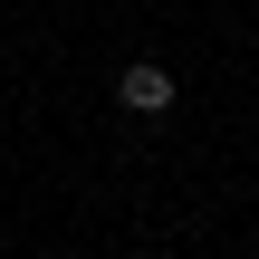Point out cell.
<instances>
[{
    "mask_svg": "<svg viewBox=\"0 0 259 259\" xmlns=\"http://www.w3.org/2000/svg\"><path fill=\"white\" fill-rule=\"evenodd\" d=\"M173 96H183V87H173V67H154V58H135V67L115 77V106H125V115H163Z\"/></svg>",
    "mask_w": 259,
    "mask_h": 259,
    "instance_id": "6da1fadb",
    "label": "cell"
}]
</instances>
